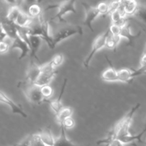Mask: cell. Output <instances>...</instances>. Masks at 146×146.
Returning <instances> with one entry per match:
<instances>
[{
  "instance_id": "1",
  "label": "cell",
  "mask_w": 146,
  "mask_h": 146,
  "mask_svg": "<svg viewBox=\"0 0 146 146\" xmlns=\"http://www.w3.org/2000/svg\"><path fill=\"white\" fill-rule=\"evenodd\" d=\"M141 104H137L130 109V111L125 114V116L109 131L108 135L104 139L98 141L97 144H105L108 145L113 140H119L124 145L129 143H134L135 141L143 143L141 141V138L146 133V129H143L138 135H132L130 133L129 129L132 123L133 118L135 113L139 109Z\"/></svg>"
},
{
  "instance_id": "2",
  "label": "cell",
  "mask_w": 146,
  "mask_h": 146,
  "mask_svg": "<svg viewBox=\"0 0 146 146\" xmlns=\"http://www.w3.org/2000/svg\"><path fill=\"white\" fill-rule=\"evenodd\" d=\"M17 86L21 88L27 99L29 102L34 104H41L43 102H46L41 94V87L38 86L29 84L24 80L19 81Z\"/></svg>"
},
{
  "instance_id": "3",
  "label": "cell",
  "mask_w": 146,
  "mask_h": 146,
  "mask_svg": "<svg viewBox=\"0 0 146 146\" xmlns=\"http://www.w3.org/2000/svg\"><path fill=\"white\" fill-rule=\"evenodd\" d=\"M39 24L34 28H30L29 29V34L31 35L37 36L42 38L48 44V47L51 49H53V42H54V37L51 36L50 32L49 23L43 18V14L38 17Z\"/></svg>"
},
{
  "instance_id": "4",
  "label": "cell",
  "mask_w": 146,
  "mask_h": 146,
  "mask_svg": "<svg viewBox=\"0 0 146 146\" xmlns=\"http://www.w3.org/2000/svg\"><path fill=\"white\" fill-rule=\"evenodd\" d=\"M75 3L76 1L74 0H71V1H62L56 4H51L47 7L46 11L52 9H58L57 13L54 16V17L51 18V20L53 21V20L58 19L59 21H66L64 19V16L69 13H74V14L76 13Z\"/></svg>"
},
{
  "instance_id": "5",
  "label": "cell",
  "mask_w": 146,
  "mask_h": 146,
  "mask_svg": "<svg viewBox=\"0 0 146 146\" xmlns=\"http://www.w3.org/2000/svg\"><path fill=\"white\" fill-rule=\"evenodd\" d=\"M56 74V68L53 66L51 62L46 63L41 66V74L35 84L40 87L48 86Z\"/></svg>"
},
{
  "instance_id": "6",
  "label": "cell",
  "mask_w": 146,
  "mask_h": 146,
  "mask_svg": "<svg viewBox=\"0 0 146 146\" xmlns=\"http://www.w3.org/2000/svg\"><path fill=\"white\" fill-rule=\"evenodd\" d=\"M109 34L110 31L109 29H108L104 34L98 36L96 38L95 41H94L91 51L90 52V54H88V56L86 58V59L84 60V66L86 68H88L90 63H91V60H92L93 57L95 56V54H96L98 51H100V50H101L102 48H104V47H106V46L107 38H108Z\"/></svg>"
},
{
  "instance_id": "7",
  "label": "cell",
  "mask_w": 146,
  "mask_h": 146,
  "mask_svg": "<svg viewBox=\"0 0 146 146\" xmlns=\"http://www.w3.org/2000/svg\"><path fill=\"white\" fill-rule=\"evenodd\" d=\"M76 34H83V29L81 27H70V28H66L64 29L61 30L58 33L56 34L54 36V42H53V49L55 48L56 45L59 44L61 41L66 39V38H70Z\"/></svg>"
},
{
  "instance_id": "8",
  "label": "cell",
  "mask_w": 146,
  "mask_h": 146,
  "mask_svg": "<svg viewBox=\"0 0 146 146\" xmlns=\"http://www.w3.org/2000/svg\"><path fill=\"white\" fill-rule=\"evenodd\" d=\"M82 5L84 6L86 12V17L84 21V24L92 32H94V30L92 27V23L98 16H100L99 12H98L96 7H92L88 3L82 2Z\"/></svg>"
},
{
  "instance_id": "9",
  "label": "cell",
  "mask_w": 146,
  "mask_h": 146,
  "mask_svg": "<svg viewBox=\"0 0 146 146\" xmlns=\"http://www.w3.org/2000/svg\"><path fill=\"white\" fill-rule=\"evenodd\" d=\"M0 101L1 103L4 104H7L9 107L11 109V112L14 114H18L20 115L21 116H22L23 118H27L28 115H27V113L23 110L22 107L19 104H16L15 102L12 101L9 97L7 96L5 94H4L3 91L0 92Z\"/></svg>"
},
{
  "instance_id": "10",
  "label": "cell",
  "mask_w": 146,
  "mask_h": 146,
  "mask_svg": "<svg viewBox=\"0 0 146 146\" xmlns=\"http://www.w3.org/2000/svg\"><path fill=\"white\" fill-rule=\"evenodd\" d=\"M14 48H18L21 51L19 58V59L21 60L25 58L28 54H31V48L28 43L26 41H24L22 38L18 35V36L13 41L11 44L10 49H14Z\"/></svg>"
},
{
  "instance_id": "11",
  "label": "cell",
  "mask_w": 146,
  "mask_h": 146,
  "mask_svg": "<svg viewBox=\"0 0 146 146\" xmlns=\"http://www.w3.org/2000/svg\"><path fill=\"white\" fill-rule=\"evenodd\" d=\"M40 74H41V66H39L34 61H31L24 80L29 84H35L39 77Z\"/></svg>"
},
{
  "instance_id": "12",
  "label": "cell",
  "mask_w": 146,
  "mask_h": 146,
  "mask_svg": "<svg viewBox=\"0 0 146 146\" xmlns=\"http://www.w3.org/2000/svg\"><path fill=\"white\" fill-rule=\"evenodd\" d=\"M139 7V4L137 1H121V5L119 10L125 17L135 15Z\"/></svg>"
},
{
  "instance_id": "13",
  "label": "cell",
  "mask_w": 146,
  "mask_h": 146,
  "mask_svg": "<svg viewBox=\"0 0 146 146\" xmlns=\"http://www.w3.org/2000/svg\"><path fill=\"white\" fill-rule=\"evenodd\" d=\"M67 84V79L65 78L64 81V83L62 84V86H61V91H60V94L58 95V98L55 100H53V101H48V104H49L50 107L52 109V111H54V113L56 114V115L61 110V108H63L62 104H61V98H62L63 95L64 94V91H65L66 86Z\"/></svg>"
},
{
  "instance_id": "14",
  "label": "cell",
  "mask_w": 146,
  "mask_h": 146,
  "mask_svg": "<svg viewBox=\"0 0 146 146\" xmlns=\"http://www.w3.org/2000/svg\"><path fill=\"white\" fill-rule=\"evenodd\" d=\"M141 31L138 32V34H133L131 31V27H130V24H127L125 27L121 28L120 36H121V38H125L128 40V44H127V46H133L135 40L138 39V37L141 36Z\"/></svg>"
},
{
  "instance_id": "15",
  "label": "cell",
  "mask_w": 146,
  "mask_h": 146,
  "mask_svg": "<svg viewBox=\"0 0 146 146\" xmlns=\"http://www.w3.org/2000/svg\"><path fill=\"white\" fill-rule=\"evenodd\" d=\"M29 38L30 46H31V54H30V57L31 60L35 58L36 59L38 60L37 57V52L40 48V46L41 44V40L42 38L37 36L31 35L29 34Z\"/></svg>"
},
{
  "instance_id": "16",
  "label": "cell",
  "mask_w": 146,
  "mask_h": 146,
  "mask_svg": "<svg viewBox=\"0 0 146 146\" xmlns=\"http://www.w3.org/2000/svg\"><path fill=\"white\" fill-rule=\"evenodd\" d=\"M39 138L43 143L46 146H54L55 145L56 139L53 136L52 132L49 128H46L39 131L38 133Z\"/></svg>"
},
{
  "instance_id": "17",
  "label": "cell",
  "mask_w": 146,
  "mask_h": 146,
  "mask_svg": "<svg viewBox=\"0 0 146 146\" xmlns=\"http://www.w3.org/2000/svg\"><path fill=\"white\" fill-rule=\"evenodd\" d=\"M14 146H46L41 141L38 133L28 135L21 143Z\"/></svg>"
},
{
  "instance_id": "18",
  "label": "cell",
  "mask_w": 146,
  "mask_h": 146,
  "mask_svg": "<svg viewBox=\"0 0 146 146\" xmlns=\"http://www.w3.org/2000/svg\"><path fill=\"white\" fill-rule=\"evenodd\" d=\"M106 59L109 61L110 64H111V67L107 68L106 70L103 72L101 78L103 80L105 81H108V82H115V81H118V71H117L114 67H113L112 64L110 62L109 60L106 57Z\"/></svg>"
},
{
  "instance_id": "19",
  "label": "cell",
  "mask_w": 146,
  "mask_h": 146,
  "mask_svg": "<svg viewBox=\"0 0 146 146\" xmlns=\"http://www.w3.org/2000/svg\"><path fill=\"white\" fill-rule=\"evenodd\" d=\"M1 27L5 30L9 38H11L13 41L18 36V27L14 23L10 22L6 19L5 21L1 23Z\"/></svg>"
},
{
  "instance_id": "20",
  "label": "cell",
  "mask_w": 146,
  "mask_h": 146,
  "mask_svg": "<svg viewBox=\"0 0 146 146\" xmlns=\"http://www.w3.org/2000/svg\"><path fill=\"white\" fill-rule=\"evenodd\" d=\"M32 21V18L27 13L21 11L17 17L14 24L20 28H29L30 24Z\"/></svg>"
},
{
  "instance_id": "21",
  "label": "cell",
  "mask_w": 146,
  "mask_h": 146,
  "mask_svg": "<svg viewBox=\"0 0 146 146\" xmlns=\"http://www.w3.org/2000/svg\"><path fill=\"white\" fill-rule=\"evenodd\" d=\"M54 146H79L71 142L67 137L66 133V129L63 126H61V133L58 138L56 139Z\"/></svg>"
},
{
  "instance_id": "22",
  "label": "cell",
  "mask_w": 146,
  "mask_h": 146,
  "mask_svg": "<svg viewBox=\"0 0 146 146\" xmlns=\"http://www.w3.org/2000/svg\"><path fill=\"white\" fill-rule=\"evenodd\" d=\"M73 110L70 107H63L56 115V120L60 125H62L64 121L72 116Z\"/></svg>"
},
{
  "instance_id": "23",
  "label": "cell",
  "mask_w": 146,
  "mask_h": 146,
  "mask_svg": "<svg viewBox=\"0 0 146 146\" xmlns=\"http://www.w3.org/2000/svg\"><path fill=\"white\" fill-rule=\"evenodd\" d=\"M133 70L129 68H122L118 71V81L123 83H131L133 78Z\"/></svg>"
},
{
  "instance_id": "24",
  "label": "cell",
  "mask_w": 146,
  "mask_h": 146,
  "mask_svg": "<svg viewBox=\"0 0 146 146\" xmlns=\"http://www.w3.org/2000/svg\"><path fill=\"white\" fill-rule=\"evenodd\" d=\"M21 10L20 9L19 6V5H11V8L9 10L7 16H6V19L7 21H10L11 23H15L17 17L19 15L20 12Z\"/></svg>"
},
{
  "instance_id": "25",
  "label": "cell",
  "mask_w": 146,
  "mask_h": 146,
  "mask_svg": "<svg viewBox=\"0 0 146 146\" xmlns=\"http://www.w3.org/2000/svg\"><path fill=\"white\" fill-rule=\"evenodd\" d=\"M121 39V36H113L110 34L108 38H107V42L106 47L108 48H110V49L116 51V48L118 46V44H119Z\"/></svg>"
},
{
  "instance_id": "26",
  "label": "cell",
  "mask_w": 146,
  "mask_h": 146,
  "mask_svg": "<svg viewBox=\"0 0 146 146\" xmlns=\"http://www.w3.org/2000/svg\"><path fill=\"white\" fill-rule=\"evenodd\" d=\"M28 14L31 18H38L43 14L41 7L37 4H31L29 7Z\"/></svg>"
},
{
  "instance_id": "27",
  "label": "cell",
  "mask_w": 146,
  "mask_h": 146,
  "mask_svg": "<svg viewBox=\"0 0 146 146\" xmlns=\"http://www.w3.org/2000/svg\"><path fill=\"white\" fill-rule=\"evenodd\" d=\"M41 94H42L44 99L46 101V102H48V99H49V98L52 96L54 90H53V88H51L49 85L41 87Z\"/></svg>"
},
{
  "instance_id": "28",
  "label": "cell",
  "mask_w": 146,
  "mask_h": 146,
  "mask_svg": "<svg viewBox=\"0 0 146 146\" xmlns=\"http://www.w3.org/2000/svg\"><path fill=\"white\" fill-rule=\"evenodd\" d=\"M135 16L142 20L143 22L146 23V6L139 5Z\"/></svg>"
},
{
  "instance_id": "29",
  "label": "cell",
  "mask_w": 146,
  "mask_h": 146,
  "mask_svg": "<svg viewBox=\"0 0 146 146\" xmlns=\"http://www.w3.org/2000/svg\"><path fill=\"white\" fill-rule=\"evenodd\" d=\"M100 15L106 16L108 15V11H109V4H106L105 2H101L97 5L96 7Z\"/></svg>"
},
{
  "instance_id": "30",
  "label": "cell",
  "mask_w": 146,
  "mask_h": 146,
  "mask_svg": "<svg viewBox=\"0 0 146 146\" xmlns=\"http://www.w3.org/2000/svg\"><path fill=\"white\" fill-rule=\"evenodd\" d=\"M63 61H64V56L62 54H57L52 58V60L50 62L51 63L54 68H56L57 67L59 66L62 64Z\"/></svg>"
},
{
  "instance_id": "31",
  "label": "cell",
  "mask_w": 146,
  "mask_h": 146,
  "mask_svg": "<svg viewBox=\"0 0 146 146\" xmlns=\"http://www.w3.org/2000/svg\"><path fill=\"white\" fill-rule=\"evenodd\" d=\"M121 5V1H113L109 4V11H108V15L112 14L113 12L115 11H118L120 9Z\"/></svg>"
},
{
  "instance_id": "32",
  "label": "cell",
  "mask_w": 146,
  "mask_h": 146,
  "mask_svg": "<svg viewBox=\"0 0 146 146\" xmlns=\"http://www.w3.org/2000/svg\"><path fill=\"white\" fill-rule=\"evenodd\" d=\"M109 31H110V34L111 35L113 36H120V34H121V28L118 26L115 25V24H111L109 27Z\"/></svg>"
},
{
  "instance_id": "33",
  "label": "cell",
  "mask_w": 146,
  "mask_h": 146,
  "mask_svg": "<svg viewBox=\"0 0 146 146\" xmlns=\"http://www.w3.org/2000/svg\"><path fill=\"white\" fill-rule=\"evenodd\" d=\"M74 125H75V123H74V119L72 118V117H71V118H67L66 121H64V122L63 123L62 125H61V126H63L65 129H71V128H74Z\"/></svg>"
},
{
  "instance_id": "34",
  "label": "cell",
  "mask_w": 146,
  "mask_h": 146,
  "mask_svg": "<svg viewBox=\"0 0 146 146\" xmlns=\"http://www.w3.org/2000/svg\"><path fill=\"white\" fill-rule=\"evenodd\" d=\"M143 74H146V64L145 65L140 66V68H138V69L133 70V72L132 75L133 78H134L135 77L143 75Z\"/></svg>"
},
{
  "instance_id": "35",
  "label": "cell",
  "mask_w": 146,
  "mask_h": 146,
  "mask_svg": "<svg viewBox=\"0 0 146 146\" xmlns=\"http://www.w3.org/2000/svg\"><path fill=\"white\" fill-rule=\"evenodd\" d=\"M11 46L9 45L6 41H0V52L1 54H4L10 50Z\"/></svg>"
},
{
  "instance_id": "36",
  "label": "cell",
  "mask_w": 146,
  "mask_h": 146,
  "mask_svg": "<svg viewBox=\"0 0 146 146\" xmlns=\"http://www.w3.org/2000/svg\"><path fill=\"white\" fill-rule=\"evenodd\" d=\"M108 146H125V145L122 142H121L119 140L115 139L108 144Z\"/></svg>"
},
{
  "instance_id": "37",
  "label": "cell",
  "mask_w": 146,
  "mask_h": 146,
  "mask_svg": "<svg viewBox=\"0 0 146 146\" xmlns=\"http://www.w3.org/2000/svg\"><path fill=\"white\" fill-rule=\"evenodd\" d=\"M8 37L7 32L5 31V30L1 27V35H0V38H1V41H5L6 38Z\"/></svg>"
},
{
  "instance_id": "38",
  "label": "cell",
  "mask_w": 146,
  "mask_h": 146,
  "mask_svg": "<svg viewBox=\"0 0 146 146\" xmlns=\"http://www.w3.org/2000/svg\"><path fill=\"white\" fill-rule=\"evenodd\" d=\"M143 54H146V46H145V50H144V51H143Z\"/></svg>"
},
{
  "instance_id": "39",
  "label": "cell",
  "mask_w": 146,
  "mask_h": 146,
  "mask_svg": "<svg viewBox=\"0 0 146 146\" xmlns=\"http://www.w3.org/2000/svg\"><path fill=\"white\" fill-rule=\"evenodd\" d=\"M145 128V129H146V123H145V128Z\"/></svg>"
},
{
  "instance_id": "40",
  "label": "cell",
  "mask_w": 146,
  "mask_h": 146,
  "mask_svg": "<svg viewBox=\"0 0 146 146\" xmlns=\"http://www.w3.org/2000/svg\"><path fill=\"white\" fill-rule=\"evenodd\" d=\"M104 146H108V145H105Z\"/></svg>"
}]
</instances>
